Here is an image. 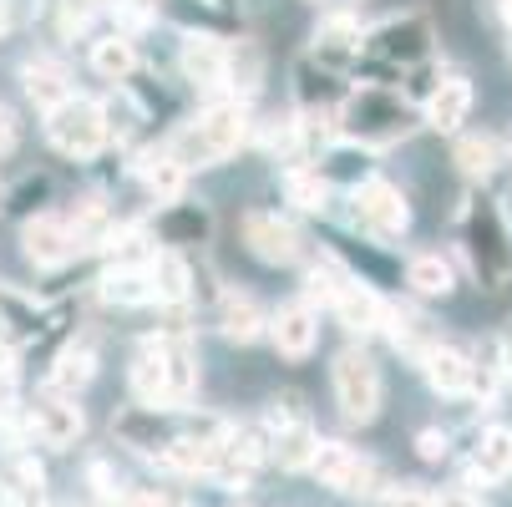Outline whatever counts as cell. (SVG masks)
<instances>
[{"label": "cell", "mask_w": 512, "mask_h": 507, "mask_svg": "<svg viewBox=\"0 0 512 507\" xmlns=\"http://www.w3.org/2000/svg\"><path fill=\"white\" fill-rule=\"evenodd\" d=\"M381 330H391L396 350H406L411 360H426V355L436 350V330H431V320H426V315H416V310H406V305L386 310Z\"/></svg>", "instance_id": "obj_15"}, {"label": "cell", "mask_w": 512, "mask_h": 507, "mask_svg": "<svg viewBox=\"0 0 512 507\" xmlns=\"http://www.w3.org/2000/svg\"><path fill=\"white\" fill-rule=\"evenodd\" d=\"M92 66L102 71L107 82H122L127 71L137 66V51H132L127 36H102V41H92Z\"/></svg>", "instance_id": "obj_26"}, {"label": "cell", "mask_w": 512, "mask_h": 507, "mask_svg": "<svg viewBox=\"0 0 512 507\" xmlns=\"http://www.w3.org/2000/svg\"><path fill=\"white\" fill-rule=\"evenodd\" d=\"M234 77V87L249 97V92H259V82H264V56H259V46H249V41H239L234 51H229V66H224V82Z\"/></svg>", "instance_id": "obj_29"}, {"label": "cell", "mask_w": 512, "mask_h": 507, "mask_svg": "<svg viewBox=\"0 0 512 507\" xmlns=\"http://www.w3.org/2000/svg\"><path fill=\"white\" fill-rule=\"evenodd\" d=\"M502 16H507V21H512V0H502Z\"/></svg>", "instance_id": "obj_39"}, {"label": "cell", "mask_w": 512, "mask_h": 507, "mask_svg": "<svg viewBox=\"0 0 512 507\" xmlns=\"http://www.w3.org/2000/svg\"><path fill=\"white\" fill-rule=\"evenodd\" d=\"M330 305H335L340 325L355 330V335H371V330H381V320H386V305H381L365 284H350V279L340 284V295H335Z\"/></svg>", "instance_id": "obj_11"}, {"label": "cell", "mask_w": 512, "mask_h": 507, "mask_svg": "<svg viewBox=\"0 0 512 507\" xmlns=\"http://www.w3.org/2000/svg\"><path fill=\"white\" fill-rule=\"evenodd\" d=\"M436 507H482V502H477V497H467V492H447Z\"/></svg>", "instance_id": "obj_37"}, {"label": "cell", "mask_w": 512, "mask_h": 507, "mask_svg": "<svg viewBox=\"0 0 512 507\" xmlns=\"http://www.w3.org/2000/svg\"><path fill=\"white\" fill-rule=\"evenodd\" d=\"M21 249H26V259H31L36 269H61L82 244H77V234H71L66 219H51V213H41V219H31V224L21 229Z\"/></svg>", "instance_id": "obj_7"}, {"label": "cell", "mask_w": 512, "mask_h": 507, "mask_svg": "<svg viewBox=\"0 0 512 507\" xmlns=\"http://www.w3.org/2000/svg\"><path fill=\"white\" fill-rule=\"evenodd\" d=\"M355 51H360V26H355V16H330V21H320V31H315V56H320V61L345 66Z\"/></svg>", "instance_id": "obj_18"}, {"label": "cell", "mask_w": 512, "mask_h": 507, "mask_svg": "<svg viewBox=\"0 0 512 507\" xmlns=\"http://www.w3.org/2000/svg\"><path fill=\"white\" fill-rule=\"evenodd\" d=\"M421 371H426V381L442 391V396H457V391H467V381H472V366H467V355L462 350H452V345H436L426 360H421Z\"/></svg>", "instance_id": "obj_17"}, {"label": "cell", "mask_w": 512, "mask_h": 507, "mask_svg": "<svg viewBox=\"0 0 512 507\" xmlns=\"http://www.w3.org/2000/svg\"><path fill=\"white\" fill-rule=\"evenodd\" d=\"M92 376H97V355H92V345H71V350L56 360L51 386H56V391H82Z\"/></svg>", "instance_id": "obj_24"}, {"label": "cell", "mask_w": 512, "mask_h": 507, "mask_svg": "<svg viewBox=\"0 0 512 507\" xmlns=\"http://www.w3.org/2000/svg\"><path fill=\"white\" fill-rule=\"evenodd\" d=\"M355 219H360V229H365V234H376V239H396V234L406 229V219H411V208H406L401 188H391V183L371 178V183H360V188H355Z\"/></svg>", "instance_id": "obj_5"}, {"label": "cell", "mask_w": 512, "mask_h": 507, "mask_svg": "<svg viewBox=\"0 0 512 507\" xmlns=\"http://www.w3.org/2000/svg\"><path fill=\"white\" fill-rule=\"evenodd\" d=\"M142 178H148V188L158 193V203H173L183 193V168L173 158H153L148 168H142Z\"/></svg>", "instance_id": "obj_32"}, {"label": "cell", "mask_w": 512, "mask_h": 507, "mask_svg": "<svg viewBox=\"0 0 512 507\" xmlns=\"http://www.w3.org/2000/svg\"><path fill=\"white\" fill-rule=\"evenodd\" d=\"M284 193H289V203H300L305 213H320V208H325V178H320V173L295 168V173L284 178Z\"/></svg>", "instance_id": "obj_31"}, {"label": "cell", "mask_w": 512, "mask_h": 507, "mask_svg": "<svg viewBox=\"0 0 512 507\" xmlns=\"http://www.w3.org/2000/svg\"><path fill=\"white\" fill-rule=\"evenodd\" d=\"M467 112H472V82L467 77H447L442 87L431 92V102H426V127L457 132L467 122Z\"/></svg>", "instance_id": "obj_12"}, {"label": "cell", "mask_w": 512, "mask_h": 507, "mask_svg": "<svg viewBox=\"0 0 512 507\" xmlns=\"http://www.w3.org/2000/svg\"><path fill=\"white\" fill-rule=\"evenodd\" d=\"M224 335L234 340V345H249V340H259L264 335V315H259V305L254 300H244V295H224Z\"/></svg>", "instance_id": "obj_22"}, {"label": "cell", "mask_w": 512, "mask_h": 507, "mask_svg": "<svg viewBox=\"0 0 512 507\" xmlns=\"http://www.w3.org/2000/svg\"><path fill=\"white\" fill-rule=\"evenodd\" d=\"M457 168L467 178H487L497 168V148H492V137H462L457 142Z\"/></svg>", "instance_id": "obj_30"}, {"label": "cell", "mask_w": 512, "mask_h": 507, "mask_svg": "<svg viewBox=\"0 0 512 507\" xmlns=\"http://www.w3.org/2000/svg\"><path fill=\"white\" fill-rule=\"evenodd\" d=\"M224 66H229V46L213 41V36H188L183 41V77L198 87H218L224 82Z\"/></svg>", "instance_id": "obj_14"}, {"label": "cell", "mask_w": 512, "mask_h": 507, "mask_svg": "<svg viewBox=\"0 0 512 507\" xmlns=\"http://www.w3.org/2000/svg\"><path fill=\"white\" fill-rule=\"evenodd\" d=\"M132 396L142 406H168V386H163V366H158V355L153 350H142L132 360Z\"/></svg>", "instance_id": "obj_28"}, {"label": "cell", "mask_w": 512, "mask_h": 507, "mask_svg": "<svg viewBox=\"0 0 512 507\" xmlns=\"http://www.w3.org/2000/svg\"><path fill=\"white\" fill-rule=\"evenodd\" d=\"M386 507H436V497H426L421 487H401V492H396Z\"/></svg>", "instance_id": "obj_35"}, {"label": "cell", "mask_w": 512, "mask_h": 507, "mask_svg": "<svg viewBox=\"0 0 512 507\" xmlns=\"http://www.w3.org/2000/svg\"><path fill=\"white\" fill-rule=\"evenodd\" d=\"M31 431H36V442L51 447V452H66V447H77L82 442V431H87V416L77 401H61V396H46L31 406Z\"/></svg>", "instance_id": "obj_6"}, {"label": "cell", "mask_w": 512, "mask_h": 507, "mask_svg": "<svg viewBox=\"0 0 512 507\" xmlns=\"http://www.w3.org/2000/svg\"><path fill=\"white\" fill-rule=\"evenodd\" d=\"M416 452H421L426 462H442V457H447V437H442V431H421V437H416Z\"/></svg>", "instance_id": "obj_34"}, {"label": "cell", "mask_w": 512, "mask_h": 507, "mask_svg": "<svg viewBox=\"0 0 512 507\" xmlns=\"http://www.w3.org/2000/svg\"><path fill=\"white\" fill-rule=\"evenodd\" d=\"M11 401V376H6V366H0V406Z\"/></svg>", "instance_id": "obj_38"}, {"label": "cell", "mask_w": 512, "mask_h": 507, "mask_svg": "<svg viewBox=\"0 0 512 507\" xmlns=\"http://www.w3.org/2000/svg\"><path fill=\"white\" fill-rule=\"evenodd\" d=\"M406 279H411L416 295H452V264L442 254H416Z\"/></svg>", "instance_id": "obj_25"}, {"label": "cell", "mask_w": 512, "mask_h": 507, "mask_svg": "<svg viewBox=\"0 0 512 507\" xmlns=\"http://www.w3.org/2000/svg\"><path fill=\"white\" fill-rule=\"evenodd\" d=\"M148 350L158 355L163 366V386H168V406H183L193 391H198V350L173 335V340H148Z\"/></svg>", "instance_id": "obj_9"}, {"label": "cell", "mask_w": 512, "mask_h": 507, "mask_svg": "<svg viewBox=\"0 0 512 507\" xmlns=\"http://www.w3.org/2000/svg\"><path fill=\"white\" fill-rule=\"evenodd\" d=\"M26 97H31L41 112H56L61 102H71L66 71H61V66H51V61H36V66H26Z\"/></svg>", "instance_id": "obj_20"}, {"label": "cell", "mask_w": 512, "mask_h": 507, "mask_svg": "<svg viewBox=\"0 0 512 507\" xmlns=\"http://www.w3.org/2000/svg\"><path fill=\"white\" fill-rule=\"evenodd\" d=\"M46 137L66 158H97L102 142H107V112L87 97H71L56 112H46Z\"/></svg>", "instance_id": "obj_2"}, {"label": "cell", "mask_w": 512, "mask_h": 507, "mask_svg": "<svg viewBox=\"0 0 512 507\" xmlns=\"http://www.w3.org/2000/svg\"><path fill=\"white\" fill-rule=\"evenodd\" d=\"M148 284H153V300L163 305H183L188 289H193V269L178 249H158L153 264H148Z\"/></svg>", "instance_id": "obj_13"}, {"label": "cell", "mask_w": 512, "mask_h": 507, "mask_svg": "<svg viewBox=\"0 0 512 507\" xmlns=\"http://www.w3.org/2000/svg\"><path fill=\"white\" fill-rule=\"evenodd\" d=\"M335 401H340V411H345V421H376L381 416V371H376V360L365 355V350H345L340 360H335Z\"/></svg>", "instance_id": "obj_3"}, {"label": "cell", "mask_w": 512, "mask_h": 507, "mask_svg": "<svg viewBox=\"0 0 512 507\" xmlns=\"http://www.w3.org/2000/svg\"><path fill=\"white\" fill-rule=\"evenodd\" d=\"M269 452H274V431H269V426H259V421L239 426L234 437H229V447H224V457H234L239 467H254V462H264Z\"/></svg>", "instance_id": "obj_27"}, {"label": "cell", "mask_w": 512, "mask_h": 507, "mask_svg": "<svg viewBox=\"0 0 512 507\" xmlns=\"http://www.w3.org/2000/svg\"><path fill=\"white\" fill-rule=\"evenodd\" d=\"M16 148V122H11V112L0 107V153H11Z\"/></svg>", "instance_id": "obj_36"}, {"label": "cell", "mask_w": 512, "mask_h": 507, "mask_svg": "<svg viewBox=\"0 0 512 507\" xmlns=\"http://www.w3.org/2000/svg\"><path fill=\"white\" fill-rule=\"evenodd\" d=\"M310 472H315L330 492H345V497H371V492H376V487H371V482H376V462H371V457H355L345 442H320Z\"/></svg>", "instance_id": "obj_4"}, {"label": "cell", "mask_w": 512, "mask_h": 507, "mask_svg": "<svg viewBox=\"0 0 512 507\" xmlns=\"http://www.w3.org/2000/svg\"><path fill=\"white\" fill-rule=\"evenodd\" d=\"M305 295H310V300H325V305H330V300L340 295V279H335L330 269H310V279H305Z\"/></svg>", "instance_id": "obj_33"}, {"label": "cell", "mask_w": 512, "mask_h": 507, "mask_svg": "<svg viewBox=\"0 0 512 507\" xmlns=\"http://www.w3.org/2000/svg\"><path fill=\"white\" fill-rule=\"evenodd\" d=\"M249 132V117L239 102H218L208 112H198L188 127H178L173 137V163L178 168H213V163H224L229 153H239V142Z\"/></svg>", "instance_id": "obj_1"}, {"label": "cell", "mask_w": 512, "mask_h": 507, "mask_svg": "<svg viewBox=\"0 0 512 507\" xmlns=\"http://www.w3.org/2000/svg\"><path fill=\"white\" fill-rule=\"evenodd\" d=\"M472 472H482L487 482H502V477L512 472V431H507V426H487L482 437H477Z\"/></svg>", "instance_id": "obj_19"}, {"label": "cell", "mask_w": 512, "mask_h": 507, "mask_svg": "<svg viewBox=\"0 0 512 507\" xmlns=\"http://www.w3.org/2000/svg\"><path fill=\"white\" fill-rule=\"evenodd\" d=\"M269 335H274V350H279V355L300 360V355H310V350H315L320 325H315V315H310L305 305H284V310L269 320Z\"/></svg>", "instance_id": "obj_10"}, {"label": "cell", "mask_w": 512, "mask_h": 507, "mask_svg": "<svg viewBox=\"0 0 512 507\" xmlns=\"http://www.w3.org/2000/svg\"><path fill=\"white\" fill-rule=\"evenodd\" d=\"M376 51L391 56V61H421L426 56V26L421 21H391L376 36Z\"/></svg>", "instance_id": "obj_21"}, {"label": "cell", "mask_w": 512, "mask_h": 507, "mask_svg": "<svg viewBox=\"0 0 512 507\" xmlns=\"http://www.w3.org/2000/svg\"><path fill=\"white\" fill-rule=\"evenodd\" d=\"M244 244L264 264H289L300 254V229L284 224L279 213H249V219H244Z\"/></svg>", "instance_id": "obj_8"}, {"label": "cell", "mask_w": 512, "mask_h": 507, "mask_svg": "<svg viewBox=\"0 0 512 507\" xmlns=\"http://www.w3.org/2000/svg\"><path fill=\"white\" fill-rule=\"evenodd\" d=\"M315 447H320V431L300 416V421H289V426L274 431V452H269V457H274L284 472H300V467L315 462Z\"/></svg>", "instance_id": "obj_16"}, {"label": "cell", "mask_w": 512, "mask_h": 507, "mask_svg": "<svg viewBox=\"0 0 512 507\" xmlns=\"http://www.w3.org/2000/svg\"><path fill=\"white\" fill-rule=\"evenodd\" d=\"M102 295H107L112 305H148V300H153V284H148V269H132V264L112 269V274L102 279Z\"/></svg>", "instance_id": "obj_23"}]
</instances>
